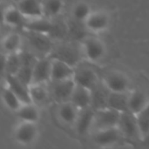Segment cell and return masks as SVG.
<instances>
[{"mask_svg": "<svg viewBox=\"0 0 149 149\" xmlns=\"http://www.w3.org/2000/svg\"><path fill=\"white\" fill-rule=\"evenodd\" d=\"M110 91L104 86H100V84L93 90V102L92 107L95 110L107 107V100Z\"/></svg>", "mask_w": 149, "mask_h": 149, "instance_id": "obj_21", "label": "cell"}, {"mask_svg": "<svg viewBox=\"0 0 149 149\" xmlns=\"http://www.w3.org/2000/svg\"><path fill=\"white\" fill-rule=\"evenodd\" d=\"M17 6L26 18H41L45 14L44 5L39 0H22Z\"/></svg>", "mask_w": 149, "mask_h": 149, "instance_id": "obj_13", "label": "cell"}, {"mask_svg": "<svg viewBox=\"0 0 149 149\" xmlns=\"http://www.w3.org/2000/svg\"><path fill=\"white\" fill-rule=\"evenodd\" d=\"M52 72V58L38 59L34 65L31 84H46L51 81Z\"/></svg>", "mask_w": 149, "mask_h": 149, "instance_id": "obj_10", "label": "cell"}, {"mask_svg": "<svg viewBox=\"0 0 149 149\" xmlns=\"http://www.w3.org/2000/svg\"><path fill=\"white\" fill-rule=\"evenodd\" d=\"M38 134L36 123L21 121L14 130V139L21 145H31L35 142Z\"/></svg>", "mask_w": 149, "mask_h": 149, "instance_id": "obj_6", "label": "cell"}, {"mask_svg": "<svg viewBox=\"0 0 149 149\" xmlns=\"http://www.w3.org/2000/svg\"><path fill=\"white\" fill-rule=\"evenodd\" d=\"M64 8V2L62 0H47L44 4V10L49 16H58Z\"/></svg>", "mask_w": 149, "mask_h": 149, "instance_id": "obj_28", "label": "cell"}, {"mask_svg": "<svg viewBox=\"0 0 149 149\" xmlns=\"http://www.w3.org/2000/svg\"><path fill=\"white\" fill-rule=\"evenodd\" d=\"M11 1H12V2H14V3H16L17 4V3H20L22 0H11Z\"/></svg>", "mask_w": 149, "mask_h": 149, "instance_id": "obj_29", "label": "cell"}, {"mask_svg": "<svg viewBox=\"0 0 149 149\" xmlns=\"http://www.w3.org/2000/svg\"><path fill=\"white\" fill-rule=\"evenodd\" d=\"M2 100L4 106L10 111L16 113L24 104L19 97L7 86L3 88L2 91Z\"/></svg>", "mask_w": 149, "mask_h": 149, "instance_id": "obj_23", "label": "cell"}, {"mask_svg": "<svg viewBox=\"0 0 149 149\" xmlns=\"http://www.w3.org/2000/svg\"><path fill=\"white\" fill-rule=\"evenodd\" d=\"M80 109H79L71 101H66L59 104V108L58 111V115L60 120L65 125L75 126L78 120Z\"/></svg>", "mask_w": 149, "mask_h": 149, "instance_id": "obj_16", "label": "cell"}, {"mask_svg": "<svg viewBox=\"0 0 149 149\" xmlns=\"http://www.w3.org/2000/svg\"><path fill=\"white\" fill-rule=\"evenodd\" d=\"M103 84L112 93H127L129 88L128 78L120 72H112L107 74Z\"/></svg>", "mask_w": 149, "mask_h": 149, "instance_id": "obj_7", "label": "cell"}, {"mask_svg": "<svg viewBox=\"0 0 149 149\" xmlns=\"http://www.w3.org/2000/svg\"><path fill=\"white\" fill-rule=\"evenodd\" d=\"M22 38L17 33L8 34L2 42V47L6 55L17 53L20 52Z\"/></svg>", "mask_w": 149, "mask_h": 149, "instance_id": "obj_24", "label": "cell"}, {"mask_svg": "<svg viewBox=\"0 0 149 149\" xmlns=\"http://www.w3.org/2000/svg\"><path fill=\"white\" fill-rule=\"evenodd\" d=\"M26 17L23 15V13L19 10L17 6H10L8 7L3 15V23L9 26L12 27H18L25 24Z\"/></svg>", "mask_w": 149, "mask_h": 149, "instance_id": "obj_20", "label": "cell"}, {"mask_svg": "<svg viewBox=\"0 0 149 149\" xmlns=\"http://www.w3.org/2000/svg\"><path fill=\"white\" fill-rule=\"evenodd\" d=\"M82 53L88 61L96 63L104 58L106 46L104 43L97 38H87L82 44Z\"/></svg>", "mask_w": 149, "mask_h": 149, "instance_id": "obj_3", "label": "cell"}, {"mask_svg": "<svg viewBox=\"0 0 149 149\" xmlns=\"http://www.w3.org/2000/svg\"><path fill=\"white\" fill-rule=\"evenodd\" d=\"M73 79L78 86H85L91 90H93L100 84L97 72L92 68L86 66L75 67Z\"/></svg>", "mask_w": 149, "mask_h": 149, "instance_id": "obj_8", "label": "cell"}, {"mask_svg": "<svg viewBox=\"0 0 149 149\" xmlns=\"http://www.w3.org/2000/svg\"><path fill=\"white\" fill-rule=\"evenodd\" d=\"M118 127L120 128L124 139L129 141L142 140L136 114H134L129 111L121 113Z\"/></svg>", "mask_w": 149, "mask_h": 149, "instance_id": "obj_1", "label": "cell"}, {"mask_svg": "<svg viewBox=\"0 0 149 149\" xmlns=\"http://www.w3.org/2000/svg\"><path fill=\"white\" fill-rule=\"evenodd\" d=\"M121 113L110 107L95 110L93 128L94 131L118 127Z\"/></svg>", "mask_w": 149, "mask_h": 149, "instance_id": "obj_2", "label": "cell"}, {"mask_svg": "<svg viewBox=\"0 0 149 149\" xmlns=\"http://www.w3.org/2000/svg\"><path fill=\"white\" fill-rule=\"evenodd\" d=\"M51 95L59 104L66 101H70L73 91L76 87V83L73 79L51 81Z\"/></svg>", "mask_w": 149, "mask_h": 149, "instance_id": "obj_4", "label": "cell"}, {"mask_svg": "<svg viewBox=\"0 0 149 149\" xmlns=\"http://www.w3.org/2000/svg\"><path fill=\"white\" fill-rule=\"evenodd\" d=\"M16 114L20 121L37 123L39 120V111L38 106L33 102L24 103L16 112Z\"/></svg>", "mask_w": 149, "mask_h": 149, "instance_id": "obj_19", "label": "cell"}, {"mask_svg": "<svg viewBox=\"0 0 149 149\" xmlns=\"http://www.w3.org/2000/svg\"><path fill=\"white\" fill-rule=\"evenodd\" d=\"M91 7L88 3L85 2H80L77 3L72 10V17L78 22H84L88 18L92 13Z\"/></svg>", "mask_w": 149, "mask_h": 149, "instance_id": "obj_27", "label": "cell"}, {"mask_svg": "<svg viewBox=\"0 0 149 149\" xmlns=\"http://www.w3.org/2000/svg\"><path fill=\"white\" fill-rule=\"evenodd\" d=\"M70 101L80 110L91 107L93 102V90L76 84Z\"/></svg>", "mask_w": 149, "mask_h": 149, "instance_id": "obj_14", "label": "cell"}, {"mask_svg": "<svg viewBox=\"0 0 149 149\" xmlns=\"http://www.w3.org/2000/svg\"><path fill=\"white\" fill-rule=\"evenodd\" d=\"M148 103L149 98L145 93L140 90L133 91L128 93L127 111L137 115L147 107Z\"/></svg>", "mask_w": 149, "mask_h": 149, "instance_id": "obj_17", "label": "cell"}, {"mask_svg": "<svg viewBox=\"0 0 149 149\" xmlns=\"http://www.w3.org/2000/svg\"><path fill=\"white\" fill-rule=\"evenodd\" d=\"M51 58V57H50ZM52 58L51 81H59L73 79L75 67L72 65L55 58Z\"/></svg>", "mask_w": 149, "mask_h": 149, "instance_id": "obj_11", "label": "cell"}, {"mask_svg": "<svg viewBox=\"0 0 149 149\" xmlns=\"http://www.w3.org/2000/svg\"><path fill=\"white\" fill-rule=\"evenodd\" d=\"M6 86L11 89L23 101V103H31V93H30V85L23 81L17 75L5 74Z\"/></svg>", "mask_w": 149, "mask_h": 149, "instance_id": "obj_9", "label": "cell"}, {"mask_svg": "<svg viewBox=\"0 0 149 149\" xmlns=\"http://www.w3.org/2000/svg\"><path fill=\"white\" fill-rule=\"evenodd\" d=\"M127 93H112L110 92L107 100V107L117 110L120 113L127 111Z\"/></svg>", "mask_w": 149, "mask_h": 149, "instance_id": "obj_22", "label": "cell"}, {"mask_svg": "<svg viewBox=\"0 0 149 149\" xmlns=\"http://www.w3.org/2000/svg\"><path fill=\"white\" fill-rule=\"evenodd\" d=\"M45 84H31L30 85V93L31 101L37 106L46 102L51 93L45 86Z\"/></svg>", "mask_w": 149, "mask_h": 149, "instance_id": "obj_25", "label": "cell"}, {"mask_svg": "<svg viewBox=\"0 0 149 149\" xmlns=\"http://www.w3.org/2000/svg\"><path fill=\"white\" fill-rule=\"evenodd\" d=\"M79 52L76 48L64 45L55 50V52H53V53L52 54L51 58L61 59L75 67V65L78 64L79 61Z\"/></svg>", "mask_w": 149, "mask_h": 149, "instance_id": "obj_18", "label": "cell"}, {"mask_svg": "<svg viewBox=\"0 0 149 149\" xmlns=\"http://www.w3.org/2000/svg\"><path fill=\"white\" fill-rule=\"evenodd\" d=\"M109 23V16L105 11H94L91 13L84 24L90 31L100 33L105 31L108 28Z\"/></svg>", "mask_w": 149, "mask_h": 149, "instance_id": "obj_12", "label": "cell"}, {"mask_svg": "<svg viewBox=\"0 0 149 149\" xmlns=\"http://www.w3.org/2000/svg\"><path fill=\"white\" fill-rule=\"evenodd\" d=\"M29 39L34 49L41 52H47L48 51H50L51 44L50 41L45 36V33L30 31Z\"/></svg>", "mask_w": 149, "mask_h": 149, "instance_id": "obj_26", "label": "cell"}, {"mask_svg": "<svg viewBox=\"0 0 149 149\" xmlns=\"http://www.w3.org/2000/svg\"><path fill=\"white\" fill-rule=\"evenodd\" d=\"M122 139H124V137L118 127L94 131L93 135V142L97 146L102 148L113 147L119 143Z\"/></svg>", "mask_w": 149, "mask_h": 149, "instance_id": "obj_5", "label": "cell"}, {"mask_svg": "<svg viewBox=\"0 0 149 149\" xmlns=\"http://www.w3.org/2000/svg\"><path fill=\"white\" fill-rule=\"evenodd\" d=\"M95 109L92 107L80 110L78 120L75 123V127L79 135L86 134L93 126Z\"/></svg>", "mask_w": 149, "mask_h": 149, "instance_id": "obj_15", "label": "cell"}]
</instances>
